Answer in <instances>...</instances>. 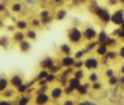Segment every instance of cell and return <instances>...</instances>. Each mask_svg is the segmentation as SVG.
Returning <instances> with one entry per match:
<instances>
[{"label":"cell","instance_id":"obj_12","mask_svg":"<svg viewBox=\"0 0 124 105\" xmlns=\"http://www.w3.org/2000/svg\"><path fill=\"white\" fill-rule=\"evenodd\" d=\"M11 38H13L14 42L19 43V42H21L23 40L26 38V37H25V32H24V31H20V30H15L14 34H13V36H11Z\"/></svg>","mask_w":124,"mask_h":105},{"label":"cell","instance_id":"obj_16","mask_svg":"<svg viewBox=\"0 0 124 105\" xmlns=\"http://www.w3.org/2000/svg\"><path fill=\"white\" fill-rule=\"evenodd\" d=\"M25 37L29 41H35L37 38V32H36L34 28H27L26 30V34H25Z\"/></svg>","mask_w":124,"mask_h":105},{"label":"cell","instance_id":"obj_36","mask_svg":"<svg viewBox=\"0 0 124 105\" xmlns=\"http://www.w3.org/2000/svg\"><path fill=\"white\" fill-rule=\"evenodd\" d=\"M31 25L35 26V27H39L40 26V20H32L31 21Z\"/></svg>","mask_w":124,"mask_h":105},{"label":"cell","instance_id":"obj_9","mask_svg":"<svg viewBox=\"0 0 124 105\" xmlns=\"http://www.w3.org/2000/svg\"><path fill=\"white\" fill-rule=\"evenodd\" d=\"M19 49H20V52H23V53H27V52H30V49H31V41H29V40H23L21 42H19Z\"/></svg>","mask_w":124,"mask_h":105},{"label":"cell","instance_id":"obj_24","mask_svg":"<svg viewBox=\"0 0 124 105\" xmlns=\"http://www.w3.org/2000/svg\"><path fill=\"white\" fill-rule=\"evenodd\" d=\"M66 16H67V11H66V10H63V9L58 10V11L56 13V19L57 20H63Z\"/></svg>","mask_w":124,"mask_h":105},{"label":"cell","instance_id":"obj_13","mask_svg":"<svg viewBox=\"0 0 124 105\" xmlns=\"http://www.w3.org/2000/svg\"><path fill=\"white\" fill-rule=\"evenodd\" d=\"M109 49V47L107 46V45H104V43H98L97 46H96V48H94V51H96V53L99 56V57H103L106 53H107V51Z\"/></svg>","mask_w":124,"mask_h":105},{"label":"cell","instance_id":"obj_19","mask_svg":"<svg viewBox=\"0 0 124 105\" xmlns=\"http://www.w3.org/2000/svg\"><path fill=\"white\" fill-rule=\"evenodd\" d=\"M10 46V37L9 36H0V47L1 48H8Z\"/></svg>","mask_w":124,"mask_h":105},{"label":"cell","instance_id":"obj_34","mask_svg":"<svg viewBox=\"0 0 124 105\" xmlns=\"http://www.w3.org/2000/svg\"><path fill=\"white\" fill-rule=\"evenodd\" d=\"M6 10H8V6H6V4H5V3H0V14L5 13Z\"/></svg>","mask_w":124,"mask_h":105},{"label":"cell","instance_id":"obj_21","mask_svg":"<svg viewBox=\"0 0 124 105\" xmlns=\"http://www.w3.org/2000/svg\"><path fill=\"white\" fill-rule=\"evenodd\" d=\"M9 88V79L5 77H0V93Z\"/></svg>","mask_w":124,"mask_h":105},{"label":"cell","instance_id":"obj_17","mask_svg":"<svg viewBox=\"0 0 124 105\" xmlns=\"http://www.w3.org/2000/svg\"><path fill=\"white\" fill-rule=\"evenodd\" d=\"M108 36H109V34H107L104 30H102V31H99V34H97L96 40H97L98 43H104L106 40L108 38Z\"/></svg>","mask_w":124,"mask_h":105},{"label":"cell","instance_id":"obj_14","mask_svg":"<svg viewBox=\"0 0 124 105\" xmlns=\"http://www.w3.org/2000/svg\"><path fill=\"white\" fill-rule=\"evenodd\" d=\"M81 84H82V80H79V79H77V78H75V77H71V78L68 79V85L72 87L75 90H77V89L81 87Z\"/></svg>","mask_w":124,"mask_h":105},{"label":"cell","instance_id":"obj_31","mask_svg":"<svg viewBox=\"0 0 124 105\" xmlns=\"http://www.w3.org/2000/svg\"><path fill=\"white\" fill-rule=\"evenodd\" d=\"M50 16H51L50 10H42L40 13V19H45V17H50Z\"/></svg>","mask_w":124,"mask_h":105},{"label":"cell","instance_id":"obj_25","mask_svg":"<svg viewBox=\"0 0 124 105\" xmlns=\"http://www.w3.org/2000/svg\"><path fill=\"white\" fill-rule=\"evenodd\" d=\"M97 80H99V76L97 74L96 72H92L91 74L88 76V82L89 83H93V82H97Z\"/></svg>","mask_w":124,"mask_h":105},{"label":"cell","instance_id":"obj_3","mask_svg":"<svg viewBox=\"0 0 124 105\" xmlns=\"http://www.w3.org/2000/svg\"><path fill=\"white\" fill-rule=\"evenodd\" d=\"M123 7H119L113 14H110V22L114 24L116 26H123Z\"/></svg>","mask_w":124,"mask_h":105},{"label":"cell","instance_id":"obj_11","mask_svg":"<svg viewBox=\"0 0 124 105\" xmlns=\"http://www.w3.org/2000/svg\"><path fill=\"white\" fill-rule=\"evenodd\" d=\"M63 95V87H55L51 89V98L52 99H60Z\"/></svg>","mask_w":124,"mask_h":105},{"label":"cell","instance_id":"obj_4","mask_svg":"<svg viewBox=\"0 0 124 105\" xmlns=\"http://www.w3.org/2000/svg\"><path fill=\"white\" fill-rule=\"evenodd\" d=\"M94 14L97 15V17L102 21L103 24H108L109 21H110V13L108 11L107 9H103V7L97 6V7H96Z\"/></svg>","mask_w":124,"mask_h":105},{"label":"cell","instance_id":"obj_15","mask_svg":"<svg viewBox=\"0 0 124 105\" xmlns=\"http://www.w3.org/2000/svg\"><path fill=\"white\" fill-rule=\"evenodd\" d=\"M15 27L16 30H20V31H25L29 28V22L26 20H17L16 24H15Z\"/></svg>","mask_w":124,"mask_h":105},{"label":"cell","instance_id":"obj_8","mask_svg":"<svg viewBox=\"0 0 124 105\" xmlns=\"http://www.w3.org/2000/svg\"><path fill=\"white\" fill-rule=\"evenodd\" d=\"M75 58L73 56H63V58L61 59V64L63 68H72V66H73V63H75Z\"/></svg>","mask_w":124,"mask_h":105},{"label":"cell","instance_id":"obj_33","mask_svg":"<svg viewBox=\"0 0 124 105\" xmlns=\"http://www.w3.org/2000/svg\"><path fill=\"white\" fill-rule=\"evenodd\" d=\"M29 101H30V99L27 97H21L20 100H19V105H27Z\"/></svg>","mask_w":124,"mask_h":105},{"label":"cell","instance_id":"obj_30","mask_svg":"<svg viewBox=\"0 0 124 105\" xmlns=\"http://www.w3.org/2000/svg\"><path fill=\"white\" fill-rule=\"evenodd\" d=\"M47 73H48V70H46V69H42L41 72H39V74H37V79L40 80V79H45L46 78V76H47Z\"/></svg>","mask_w":124,"mask_h":105},{"label":"cell","instance_id":"obj_32","mask_svg":"<svg viewBox=\"0 0 124 105\" xmlns=\"http://www.w3.org/2000/svg\"><path fill=\"white\" fill-rule=\"evenodd\" d=\"M118 58H120V59H123L124 58V46H123V43L119 46V49H118Z\"/></svg>","mask_w":124,"mask_h":105},{"label":"cell","instance_id":"obj_23","mask_svg":"<svg viewBox=\"0 0 124 105\" xmlns=\"http://www.w3.org/2000/svg\"><path fill=\"white\" fill-rule=\"evenodd\" d=\"M73 77H75V78H77V79H79V80L83 79V78H85V72H83V68L76 69V70L73 72Z\"/></svg>","mask_w":124,"mask_h":105},{"label":"cell","instance_id":"obj_6","mask_svg":"<svg viewBox=\"0 0 124 105\" xmlns=\"http://www.w3.org/2000/svg\"><path fill=\"white\" fill-rule=\"evenodd\" d=\"M54 66H55V61H54L52 57H45L40 63L41 69H46V70H50Z\"/></svg>","mask_w":124,"mask_h":105},{"label":"cell","instance_id":"obj_27","mask_svg":"<svg viewBox=\"0 0 124 105\" xmlns=\"http://www.w3.org/2000/svg\"><path fill=\"white\" fill-rule=\"evenodd\" d=\"M108 83L109 85H117L118 84V76H112L108 78Z\"/></svg>","mask_w":124,"mask_h":105},{"label":"cell","instance_id":"obj_41","mask_svg":"<svg viewBox=\"0 0 124 105\" xmlns=\"http://www.w3.org/2000/svg\"><path fill=\"white\" fill-rule=\"evenodd\" d=\"M78 105H85V103H81V104H78Z\"/></svg>","mask_w":124,"mask_h":105},{"label":"cell","instance_id":"obj_20","mask_svg":"<svg viewBox=\"0 0 124 105\" xmlns=\"http://www.w3.org/2000/svg\"><path fill=\"white\" fill-rule=\"evenodd\" d=\"M89 88H91V85H89L88 83H82L81 87L77 89V91H78V94H81V95H86Z\"/></svg>","mask_w":124,"mask_h":105},{"label":"cell","instance_id":"obj_29","mask_svg":"<svg viewBox=\"0 0 124 105\" xmlns=\"http://www.w3.org/2000/svg\"><path fill=\"white\" fill-rule=\"evenodd\" d=\"M3 93H4V97H5V98H11V97L14 95L15 91H14L13 89H9V88H8V89H5Z\"/></svg>","mask_w":124,"mask_h":105},{"label":"cell","instance_id":"obj_7","mask_svg":"<svg viewBox=\"0 0 124 105\" xmlns=\"http://www.w3.org/2000/svg\"><path fill=\"white\" fill-rule=\"evenodd\" d=\"M50 101V97L47 95L46 93H39L36 95V99H35V103L36 105H46L47 103Z\"/></svg>","mask_w":124,"mask_h":105},{"label":"cell","instance_id":"obj_39","mask_svg":"<svg viewBox=\"0 0 124 105\" xmlns=\"http://www.w3.org/2000/svg\"><path fill=\"white\" fill-rule=\"evenodd\" d=\"M118 1L120 3V5H123V3H124V0H118Z\"/></svg>","mask_w":124,"mask_h":105},{"label":"cell","instance_id":"obj_40","mask_svg":"<svg viewBox=\"0 0 124 105\" xmlns=\"http://www.w3.org/2000/svg\"><path fill=\"white\" fill-rule=\"evenodd\" d=\"M40 1H44L45 3V1H47V0H40Z\"/></svg>","mask_w":124,"mask_h":105},{"label":"cell","instance_id":"obj_1","mask_svg":"<svg viewBox=\"0 0 124 105\" xmlns=\"http://www.w3.org/2000/svg\"><path fill=\"white\" fill-rule=\"evenodd\" d=\"M67 38H68V41H70V43H73V45L79 43V42L83 40L82 31H81L78 27H76V26L71 27V28L68 30V32H67Z\"/></svg>","mask_w":124,"mask_h":105},{"label":"cell","instance_id":"obj_42","mask_svg":"<svg viewBox=\"0 0 124 105\" xmlns=\"http://www.w3.org/2000/svg\"><path fill=\"white\" fill-rule=\"evenodd\" d=\"M14 105H19V104H14Z\"/></svg>","mask_w":124,"mask_h":105},{"label":"cell","instance_id":"obj_38","mask_svg":"<svg viewBox=\"0 0 124 105\" xmlns=\"http://www.w3.org/2000/svg\"><path fill=\"white\" fill-rule=\"evenodd\" d=\"M62 1H63V0H54V3H56V4H60Z\"/></svg>","mask_w":124,"mask_h":105},{"label":"cell","instance_id":"obj_37","mask_svg":"<svg viewBox=\"0 0 124 105\" xmlns=\"http://www.w3.org/2000/svg\"><path fill=\"white\" fill-rule=\"evenodd\" d=\"M63 105H75V101L73 100H66Z\"/></svg>","mask_w":124,"mask_h":105},{"label":"cell","instance_id":"obj_18","mask_svg":"<svg viewBox=\"0 0 124 105\" xmlns=\"http://www.w3.org/2000/svg\"><path fill=\"white\" fill-rule=\"evenodd\" d=\"M60 51L63 56H70L71 52H72V47H71L70 43H63V45L60 46Z\"/></svg>","mask_w":124,"mask_h":105},{"label":"cell","instance_id":"obj_5","mask_svg":"<svg viewBox=\"0 0 124 105\" xmlns=\"http://www.w3.org/2000/svg\"><path fill=\"white\" fill-rule=\"evenodd\" d=\"M97 31L93 28V27H86L83 31H82V36H83V38L88 42V41H94L96 37H97Z\"/></svg>","mask_w":124,"mask_h":105},{"label":"cell","instance_id":"obj_35","mask_svg":"<svg viewBox=\"0 0 124 105\" xmlns=\"http://www.w3.org/2000/svg\"><path fill=\"white\" fill-rule=\"evenodd\" d=\"M112 76H114V70H113L112 68H110V69H107V70H106V77L109 78V77H112Z\"/></svg>","mask_w":124,"mask_h":105},{"label":"cell","instance_id":"obj_28","mask_svg":"<svg viewBox=\"0 0 124 105\" xmlns=\"http://www.w3.org/2000/svg\"><path fill=\"white\" fill-rule=\"evenodd\" d=\"M91 88H92L93 90H99V89H102V83H101L99 80L93 82V83H92V85H91Z\"/></svg>","mask_w":124,"mask_h":105},{"label":"cell","instance_id":"obj_26","mask_svg":"<svg viewBox=\"0 0 124 105\" xmlns=\"http://www.w3.org/2000/svg\"><path fill=\"white\" fill-rule=\"evenodd\" d=\"M85 55H86V52H85V49H78V51L76 52V53H75L73 58H75V59H83Z\"/></svg>","mask_w":124,"mask_h":105},{"label":"cell","instance_id":"obj_10","mask_svg":"<svg viewBox=\"0 0 124 105\" xmlns=\"http://www.w3.org/2000/svg\"><path fill=\"white\" fill-rule=\"evenodd\" d=\"M23 83H24V80H23L21 76H19V74H14L9 79V84H11L13 88H17L20 84H23Z\"/></svg>","mask_w":124,"mask_h":105},{"label":"cell","instance_id":"obj_22","mask_svg":"<svg viewBox=\"0 0 124 105\" xmlns=\"http://www.w3.org/2000/svg\"><path fill=\"white\" fill-rule=\"evenodd\" d=\"M10 10H11L13 13H15V14H19L23 10V4L21 3H14L11 6H10Z\"/></svg>","mask_w":124,"mask_h":105},{"label":"cell","instance_id":"obj_2","mask_svg":"<svg viewBox=\"0 0 124 105\" xmlns=\"http://www.w3.org/2000/svg\"><path fill=\"white\" fill-rule=\"evenodd\" d=\"M99 66H101V59H98L97 57L88 56L83 61V67L86 69H88V70H96Z\"/></svg>","mask_w":124,"mask_h":105}]
</instances>
